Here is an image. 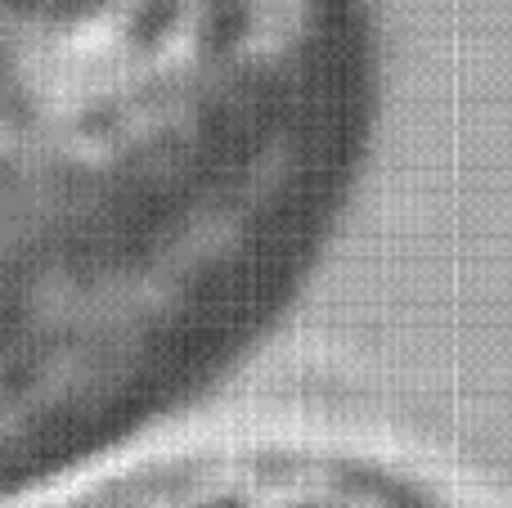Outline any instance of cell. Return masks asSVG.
Returning a JSON list of instances; mask_svg holds the SVG:
<instances>
[{"label": "cell", "mask_w": 512, "mask_h": 508, "mask_svg": "<svg viewBox=\"0 0 512 508\" xmlns=\"http://www.w3.org/2000/svg\"><path fill=\"white\" fill-rule=\"evenodd\" d=\"M351 0H0V495L256 333L360 126Z\"/></svg>", "instance_id": "1"}, {"label": "cell", "mask_w": 512, "mask_h": 508, "mask_svg": "<svg viewBox=\"0 0 512 508\" xmlns=\"http://www.w3.org/2000/svg\"><path fill=\"white\" fill-rule=\"evenodd\" d=\"M45 508H468L436 482L360 450L261 441L158 459Z\"/></svg>", "instance_id": "2"}]
</instances>
